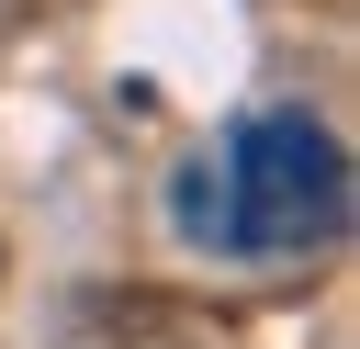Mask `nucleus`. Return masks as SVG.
<instances>
[{"label":"nucleus","instance_id":"obj_1","mask_svg":"<svg viewBox=\"0 0 360 349\" xmlns=\"http://www.w3.org/2000/svg\"><path fill=\"white\" fill-rule=\"evenodd\" d=\"M180 225L202 248H248V259H304L349 236V146L315 113H248L225 135V158L180 169Z\"/></svg>","mask_w":360,"mask_h":349},{"label":"nucleus","instance_id":"obj_2","mask_svg":"<svg viewBox=\"0 0 360 349\" xmlns=\"http://www.w3.org/2000/svg\"><path fill=\"white\" fill-rule=\"evenodd\" d=\"M56 349H214V338H202V315H191L180 293H146V281H90V293H68Z\"/></svg>","mask_w":360,"mask_h":349}]
</instances>
